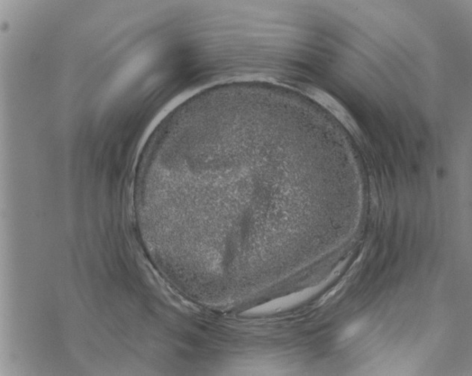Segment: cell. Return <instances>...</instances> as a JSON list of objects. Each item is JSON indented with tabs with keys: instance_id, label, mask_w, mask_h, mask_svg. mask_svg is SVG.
<instances>
[{
	"instance_id": "6da1fadb",
	"label": "cell",
	"mask_w": 472,
	"mask_h": 376,
	"mask_svg": "<svg viewBox=\"0 0 472 376\" xmlns=\"http://www.w3.org/2000/svg\"><path fill=\"white\" fill-rule=\"evenodd\" d=\"M313 292L312 290H306L302 292L293 293L292 295H288L284 297L275 299L268 302L261 306L254 308L249 311L251 315H260L275 313L279 310L285 309L293 306L298 302H301L306 298L311 295Z\"/></svg>"
}]
</instances>
